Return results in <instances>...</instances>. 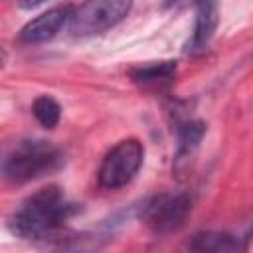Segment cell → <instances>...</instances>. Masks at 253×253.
<instances>
[{
    "mask_svg": "<svg viewBox=\"0 0 253 253\" xmlns=\"http://www.w3.org/2000/svg\"><path fill=\"white\" fill-rule=\"evenodd\" d=\"M77 213L79 206L69 202L57 186H45L8 215V229L30 241H63L69 235L65 225Z\"/></svg>",
    "mask_w": 253,
    "mask_h": 253,
    "instance_id": "6da1fadb",
    "label": "cell"
},
{
    "mask_svg": "<svg viewBox=\"0 0 253 253\" xmlns=\"http://www.w3.org/2000/svg\"><path fill=\"white\" fill-rule=\"evenodd\" d=\"M65 162V154L49 140H20L14 144L2 162V174L8 182L26 184L57 172Z\"/></svg>",
    "mask_w": 253,
    "mask_h": 253,
    "instance_id": "7a4b0ae2",
    "label": "cell"
},
{
    "mask_svg": "<svg viewBox=\"0 0 253 253\" xmlns=\"http://www.w3.org/2000/svg\"><path fill=\"white\" fill-rule=\"evenodd\" d=\"M142 162V142L138 138H125L103 156L97 170V184L103 190H121L136 178Z\"/></svg>",
    "mask_w": 253,
    "mask_h": 253,
    "instance_id": "3957f363",
    "label": "cell"
},
{
    "mask_svg": "<svg viewBox=\"0 0 253 253\" xmlns=\"http://www.w3.org/2000/svg\"><path fill=\"white\" fill-rule=\"evenodd\" d=\"M134 0H85L73 10L69 32L75 38H93L121 24L132 10Z\"/></svg>",
    "mask_w": 253,
    "mask_h": 253,
    "instance_id": "277c9868",
    "label": "cell"
},
{
    "mask_svg": "<svg viewBox=\"0 0 253 253\" xmlns=\"http://www.w3.org/2000/svg\"><path fill=\"white\" fill-rule=\"evenodd\" d=\"M192 211V198L186 192H162L146 200L140 208V219L158 235L178 231Z\"/></svg>",
    "mask_w": 253,
    "mask_h": 253,
    "instance_id": "5b68a950",
    "label": "cell"
},
{
    "mask_svg": "<svg viewBox=\"0 0 253 253\" xmlns=\"http://www.w3.org/2000/svg\"><path fill=\"white\" fill-rule=\"evenodd\" d=\"M73 10L75 8L71 4H65V6H55V8L36 16L34 20L24 24L18 40L28 45H38V43H45V42L53 40L65 26H69Z\"/></svg>",
    "mask_w": 253,
    "mask_h": 253,
    "instance_id": "8992f818",
    "label": "cell"
},
{
    "mask_svg": "<svg viewBox=\"0 0 253 253\" xmlns=\"http://www.w3.org/2000/svg\"><path fill=\"white\" fill-rule=\"evenodd\" d=\"M219 24V8L215 0H196V18L192 36L186 43V51L202 53L208 49Z\"/></svg>",
    "mask_w": 253,
    "mask_h": 253,
    "instance_id": "52a82bcc",
    "label": "cell"
},
{
    "mask_svg": "<svg viewBox=\"0 0 253 253\" xmlns=\"http://www.w3.org/2000/svg\"><path fill=\"white\" fill-rule=\"evenodd\" d=\"M176 73H178L176 61L162 59V61H148L130 67L128 77L132 79V83H136L142 89H162L174 81Z\"/></svg>",
    "mask_w": 253,
    "mask_h": 253,
    "instance_id": "ba28073f",
    "label": "cell"
},
{
    "mask_svg": "<svg viewBox=\"0 0 253 253\" xmlns=\"http://www.w3.org/2000/svg\"><path fill=\"white\" fill-rule=\"evenodd\" d=\"M206 134V123L192 119L178 125V148H176V164L188 160L196 148L200 146L202 138Z\"/></svg>",
    "mask_w": 253,
    "mask_h": 253,
    "instance_id": "9c48e42d",
    "label": "cell"
},
{
    "mask_svg": "<svg viewBox=\"0 0 253 253\" xmlns=\"http://www.w3.org/2000/svg\"><path fill=\"white\" fill-rule=\"evenodd\" d=\"M190 249L194 251H241L247 245H243L237 237L229 235V233H221V231H202L196 233L192 237V241L188 243Z\"/></svg>",
    "mask_w": 253,
    "mask_h": 253,
    "instance_id": "30bf717a",
    "label": "cell"
},
{
    "mask_svg": "<svg viewBox=\"0 0 253 253\" xmlns=\"http://www.w3.org/2000/svg\"><path fill=\"white\" fill-rule=\"evenodd\" d=\"M32 113L36 117V121L43 126V128H55L59 119H61V107L59 103L49 97V95H40L34 103H32Z\"/></svg>",
    "mask_w": 253,
    "mask_h": 253,
    "instance_id": "8fae6325",
    "label": "cell"
},
{
    "mask_svg": "<svg viewBox=\"0 0 253 253\" xmlns=\"http://www.w3.org/2000/svg\"><path fill=\"white\" fill-rule=\"evenodd\" d=\"M43 2H47V0H18V6H20L22 10H32V8L42 6Z\"/></svg>",
    "mask_w": 253,
    "mask_h": 253,
    "instance_id": "7c38bea8",
    "label": "cell"
},
{
    "mask_svg": "<svg viewBox=\"0 0 253 253\" xmlns=\"http://www.w3.org/2000/svg\"><path fill=\"white\" fill-rule=\"evenodd\" d=\"M180 2H186V0H168V6H176V4H180Z\"/></svg>",
    "mask_w": 253,
    "mask_h": 253,
    "instance_id": "4fadbf2b",
    "label": "cell"
}]
</instances>
